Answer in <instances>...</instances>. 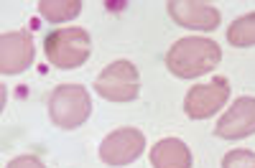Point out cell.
I'll return each instance as SVG.
<instances>
[{
    "mask_svg": "<svg viewBox=\"0 0 255 168\" xmlns=\"http://www.w3.org/2000/svg\"><path fill=\"white\" fill-rule=\"evenodd\" d=\"M145 151V138L135 128H120L110 133L100 145V158L108 166H128Z\"/></svg>",
    "mask_w": 255,
    "mask_h": 168,
    "instance_id": "cell-6",
    "label": "cell"
},
{
    "mask_svg": "<svg viewBox=\"0 0 255 168\" xmlns=\"http://www.w3.org/2000/svg\"><path fill=\"white\" fill-rule=\"evenodd\" d=\"M95 92L110 102H133L140 92V77L130 61H113L95 82Z\"/></svg>",
    "mask_w": 255,
    "mask_h": 168,
    "instance_id": "cell-4",
    "label": "cell"
},
{
    "mask_svg": "<svg viewBox=\"0 0 255 168\" xmlns=\"http://www.w3.org/2000/svg\"><path fill=\"white\" fill-rule=\"evenodd\" d=\"M5 168H46V166H44V161H41L38 156H18Z\"/></svg>",
    "mask_w": 255,
    "mask_h": 168,
    "instance_id": "cell-14",
    "label": "cell"
},
{
    "mask_svg": "<svg viewBox=\"0 0 255 168\" xmlns=\"http://www.w3.org/2000/svg\"><path fill=\"white\" fill-rule=\"evenodd\" d=\"M222 59V51L215 41L202 36L179 38L166 54V67L179 79H194L212 72Z\"/></svg>",
    "mask_w": 255,
    "mask_h": 168,
    "instance_id": "cell-1",
    "label": "cell"
},
{
    "mask_svg": "<svg viewBox=\"0 0 255 168\" xmlns=\"http://www.w3.org/2000/svg\"><path fill=\"white\" fill-rule=\"evenodd\" d=\"M44 54L56 69H79L92 54V38L84 28H56L44 38Z\"/></svg>",
    "mask_w": 255,
    "mask_h": 168,
    "instance_id": "cell-2",
    "label": "cell"
},
{
    "mask_svg": "<svg viewBox=\"0 0 255 168\" xmlns=\"http://www.w3.org/2000/svg\"><path fill=\"white\" fill-rule=\"evenodd\" d=\"M255 133V97H240L220 117L215 135L225 140H240Z\"/></svg>",
    "mask_w": 255,
    "mask_h": 168,
    "instance_id": "cell-9",
    "label": "cell"
},
{
    "mask_svg": "<svg viewBox=\"0 0 255 168\" xmlns=\"http://www.w3.org/2000/svg\"><path fill=\"white\" fill-rule=\"evenodd\" d=\"M168 15L181 28H197V31H215L220 26V10L212 3H197V0H171L166 5Z\"/></svg>",
    "mask_w": 255,
    "mask_h": 168,
    "instance_id": "cell-8",
    "label": "cell"
},
{
    "mask_svg": "<svg viewBox=\"0 0 255 168\" xmlns=\"http://www.w3.org/2000/svg\"><path fill=\"white\" fill-rule=\"evenodd\" d=\"M227 41L238 49L255 46V13H248V15L238 18L235 23L227 28Z\"/></svg>",
    "mask_w": 255,
    "mask_h": 168,
    "instance_id": "cell-12",
    "label": "cell"
},
{
    "mask_svg": "<svg viewBox=\"0 0 255 168\" xmlns=\"http://www.w3.org/2000/svg\"><path fill=\"white\" fill-rule=\"evenodd\" d=\"M222 168H255V151L238 148L222 158Z\"/></svg>",
    "mask_w": 255,
    "mask_h": 168,
    "instance_id": "cell-13",
    "label": "cell"
},
{
    "mask_svg": "<svg viewBox=\"0 0 255 168\" xmlns=\"http://www.w3.org/2000/svg\"><path fill=\"white\" fill-rule=\"evenodd\" d=\"M230 99V84L225 77H215L207 84H197L186 92L184 99V112L191 120H207L217 110H222Z\"/></svg>",
    "mask_w": 255,
    "mask_h": 168,
    "instance_id": "cell-5",
    "label": "cell"
},
{
    "mask_svg": "<svg viewBox=\"0 0 255 168\" xmlns=\"http://www.w3.org/2000/svg\"><path fill=\"white\" fill-rule=\"evenodd\" d=\"M153 168H191V151L179 138H163L151 151Z\"/></svg>",
    "mask_w": 255,
    "mask_h": 168,
    "instance_id": "cell-10",
    "label": "cell"
},
{
    "mask_svg": "<svg viewBox=\"0 0 255 168\" xmlns=\"http://www.w3.org/2000/svg\"><path fill=\"white\" fill-rule=\"evenodd\" d=\"M82 10L79 0H41L38 3V13L41 18H46L49 23H64V20L77 18Z\"/></svg>",
    "mask_w": 255,
    "mask_h": 168,
    "instance_id": "cell-11",
    "label": "cell"
},
{
    "mask_svg": "<svg viewBox=\"0 0 255 168\" xmlns=\"http://www.w3.org/2000/svg\"><path fill=\"white\" fill-rule=\"evenodd\" d=\"M33 56H36V49L28 31L3 33V38H0V72L5 77L26 72L33 64Z\"/></svg>",
    "mask_w": 255,
    "mask_h": 168,
    "instance_id": "cell-7",
    "label": "cell"
},
{
    "mask_svg": "<svg viewBox=\"0 0 255 168\" xmlns=\"http://www.w3.org/2000/svg\"><path fill=\"white\" fill-rule=\"evenodd\" d=\"M90 112H92V99L82 84H59L49 99V117L61 130L79 128L82 122H87Z\"/></svg>",
    "mask_w": 255,
    "mask_h": 168,
    "instance_id": "cell-3",
    "label": "cell"
}]
</instances>
